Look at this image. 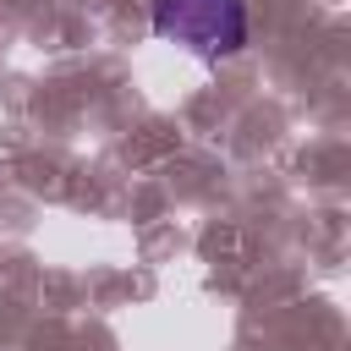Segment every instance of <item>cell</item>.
Instances as JSON below:
<instances>
[{
	"label": "cell",
	"mask_w": 351,
	"mask_h": 351,
	"mask_svg": "<svg viewBox=\"0 0 351 351\" xmlns=\"http://www.w3.org/2000/svg\"><path fill=\"white\" fill-rule=\"evenodd\" d=\"M148 22L159 38H176L208 60L247 49V5L241 0H154Z\"/></svg>",
	"instance_id": "6da1fadb"
}]
</instances>
